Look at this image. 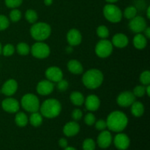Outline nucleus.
Here are the masks:
<instances>
[{
    "label": "nucleus",
    "instance_id": "obj_10",
    "mask_svg": "<svg viewBox=\"0 0 150 150\" xmlns=\"http://www.w3.org/2000/svg\"><path fill=\"white\" fill-rule=\"evenodd\" d=\"M136 101V97L133 92L125 91L119 95L117 98V102L120 106L128 107L130 106Z\"/></svg>",
    "mask_w": 150,
    "mask_h": 150
},
{
    "label": "nucleus",
    "instance_id": "obj_47",
    "mask_svg": "<svg viewBox=\"0 0 150 150\" xmlns=\"http://www.w3.org/2000/svg\"><path fill=\"white\" fill-rule=\"evenodd\" d=\"M149 12H150V7H149L147 8V10H146V16H147L148 18H150V14H149Z\"/></svg>",
    "mask_w": 150,
    "mask_h": 150
},
{
    "label": "nucleus",
    "instance_id": "obj_41",
    "mask_svg": "<svg viewBox=\"0 0 150 150\" xmlns=\"http://www.w3.org/2000/svg\"><path fill=\"white\" fill-rule=\"evenodd\" d=\"M82 117H83V113L79 108L73 110L72 112V118L74 120V121H79L82 118Z\"/></svg>",
    "mask_w": 150,
    "mask_h": 150
},
{
    "label": "nucleus",
    "instance_id": "obj_12",
    "mask_svg": "<svg viewBox=\"0 0 150 150\" xmlns=\"http://www.w3.org/2000/svg\"><path fill=\"white\" fill-rule=\"evenodd\" d=\"M47 79L51 82H58L63 79V73L61 69L56 66L48 67L45 71Z\"/></svg>",
    "mask_w": 150,
    "mask_h": 150
},
{
    "label": "nucleus",
    "instance_id": "obj_42",
    "mask_svg": "<svg viewBox=\"0 0 150 150\" xmlns=\"http://www.w3.org/2000/svg\"><path fill=\"white\" fill-rule=\"evenodd\" d=\"M59 145L60 147L62 148H65L68 146V142H67V139H64V138H62V139H59Z\"/></svg>",
    "mask_w": 150,
    "mask_h": 150
},
{
    "label": "nucleus",
    "instance_id": "obj_34",
    "mask_svg": "<svg viewBox=\"0 0 150 150\" xmlns=\"http://www.w3.org/2000/svg\"><path fill=\"white\" fill-rule=\"evenodd\" d=\"M140 81L144 86H147L150 83V72L149 70H145L141 74Z\"/></svg>",
    "mask_w": 150,
    "mask_h": 150
},
{
    "label": "nucleus",
    "instance_id": "obj_25",
    "mask_svg": "<svg viewBox=\"0 0 150 150\" xmlns=\"http://www.w3.org/2000/svg\"><path fill=\"white\" fill-rule=\"evenodd\" d=\"M42 121H43V119H42V114L38 113V111L32 113L30 117H29V122L33 127H38L42 125Z\"/></svg>",
    "mask_w": 150,
    "mask_h": 150
},
{
    "label": "nucleus",
    "instance_id": "obj_37",
    "mask_svg": "<svg viewBox=\"0 0 150 150\" xmlns=\"http://www.w3.org/2000/svg\"><path fill=\"white\" fill-rule=\"evenodd\" d=\"M23 0H5V4L7 7L15 9L21 6Z\"/></svg>",
    "mask_w": 150,
    "mask_h": 150
},
{
    "label": "nucleus",
    "instance_id": "obj_26",
    "mask_svg": "<svg viewBox=\"0 0 150 150\" xmlns=\"http://www.w3.org/2000/svg\"><path fill=\"white\" fill-rule=\"evenodd\" d=\"M15 122L18 127H25L29 122V119L26 114L23 112H18L15 117Z\"/></svg>",
    "mask_w": 150,
    "mask_h": 150
},
{
    "label": "nucleus",
    "instance_id": "obj_38",
    "mask_svg": "<svg viewBox=\"0 0 150 150\" xmlns=\"http://www.w3.org/2000/svg\"><path fill=\"white\" fill-rule=\"evenodd\" d=\"M96 122V118H95V116L92 113H88L86 116H85L84 118V122L86 123L87 125L92 126Z\"/></svg>",
    "mask_w": 150,
    "mask_h": 150
},
{
    "label": "nucleus",
    "instance_id": "obj_2",
    "mask_svg": "<svg viewBox=\"0 0 150 150\" xmlns=\"http://www.w3.org/2000/svg\"><path fill=\"white\" fill-rule=\"evenodd\" d=\"M82 82L88 89H97L103 82V74L98 69H90L83 75Z\"/></svg>",
    "mask_w": 150,
    "mask_h": 150
},
{
    "label": "nucleus",
    "instance_id": "obj_36",
    "mask_svg": "<svg viewBox=\"0 0 150 150\" xmlns=\"http://www.w3.org/2000/svg\"><path fill=\"white\" fill-rule=\"evenodd\" d=\"M10 25V21L7 16L4 15H0V31L5 30Z\"/></svg>",
    "mask_w": 150,
    "mask_h": 150
},
{
    "label": "nucleus",
    "instance_id": "obj_20",
    "mask_svg": "<svg viewBox=\"0 0 150 150\" xmlns=\"http://www.w3.org/2000/svg\"><path fill=\"white\" fill-rule=\"evenodd\" d=\"M111 43H112L113 46H115L119 48H125L128 45L129 40L125 34L117 33L113 37Z\"/></svg>",
    "mask_w": 150,
    "mask_h": 150
},
{
    "label": "nucleus",
    "instance_id": "obj_48",
    "mask_svg": "<svg viewBox=\"0 0 150 150\" xmlns=\"http://www.w3.org/2000/svg\"><path fill=\"white\" fill-rule=\"evenodd\" d=\"M105 1H106L107 2L110 3V4H113V3H114V2H117L118 0H105Z\"/></svg>",
    "mask_w": 150,
    "mask_h": 150
},
{
    "label": "nucleus",
    "instance_id": "obj_49",
    "mask_svg": "<svg viewBox=\"0 0 150 150\" xmlns=\"http://www.w3.org/2000/svg\"><path fill=\"white\" fill-rule=\"evenodd\" d=\"M1 51H2V46H1V44L0 43V54H1Z\"/></svg>",
    "mask_w": 150,
    "mask_h": 150
},
{
    "label": "nucleus",
    "instance_id": "obj_29",
    "mask_svg": "<svg viewBox=\"0 0 150 150\" xmlns=\"http://www.w3.org/2000/svg\"><path fill=\"white\" fill-rule=\"evenodd\" d=\"M136 15H137V9L134 6H129L127 8H125L124 11L125 18L130 20L136 17Z\"/></svg>",
    "mask_w": 150,
    "mask_h": 150
},
{
    "label": "nucleus",
    "instance_id": "obj_7",
    "mask_svg": "<svg viewBox=\"0 0 150 150\" xmlns=\"http://www.w3.org/2000/svg\"><path fill=\"white\" fill-rule=\"evenodd\" d=\"M113 45L111 41L105 39H102L96 44L95 54L100 58H107L109 57L113 51Z\"/></svg>",
    "mask_w": 150,
    "mask_h": 150
},
{
    "label": "nucleus",
    "instance_id": "obj_11",
    "mask_svg": "<svg viewBox=\"0 0 150 150\" xmlns=\"http://www.w3.org/2000/svg\"><path fill=\"white\" fill-rule=\"evenodd\" d=\"M1 107L4 111L8 113H11V114H14L19 111L20 104L17 100L12 98H8L4 99L1 102Z\"/></svg>",
    "mask_w": 150,
    "mask_h": 150
},
{
    "label": "nucleus",
    "instance_id": "obj_27",
    "mask_svg": "<svg viewBox=\"0 0 150 150\" xmlns=\"http://www.w3.org/2000/svg\"><path fill=\"white\" fill-rule=\"evenodd\" d=\"M25 18L29 23L33 24V23H36V21H38V16L35 10L29 9V10H26V12L25 13Z\"/></svg>",
    "mask_w": 150,
    "mask_h": 150
},
{
    "label": "nucleus",
    "instance_id": "obj_16",
    "mask_svg": "<svg viewBox=\"0 0 150 150\" xmlns=\"http://www.w3.org/2000/svg\"><path fill=\"white\" fill-rule=\"evenodd\" d=\"M18 89V83L14 79H8L1 87V92L6 96H12Z\"/></svg>",
    "mask_w": 150,
    "mask_h": 150
},
{
    "label": "nucleus",
    "instance_id": "obj_13",
    "mask_svg": "<svg viewBox=\"0 0 150 150\" xmlns=\"http://www.w3.org/2000/svg\"><path fill=\"white\" fill-rule=\"evenodd\" d=\"M114 143L118 149L126 150L130 146V140L127 135L120 132V133L116 135L114 139Z\"/></svg>",
    "mask_w": 150,
    "mask_h": 150
},
{
    "label": "nucleus",
    "instance_id": "obj_44",
    "mask_svg": "<svg viewBox=\"0 0 150 150\" xmlns=\"http://www.w3.org/2000/svg\"><path fill=\"white\" fill-rule=\"evenodd\" d=\"M44 4L46 6H50L53 4V0H44Z\"/></svg>",
    "mask_w": 150,
    "mask_h": 150
},
{
    "label": "nucleus",
    "instance_id": "obj_30",
    "mask_svg": "<svg viewBox=\"0 0 150 150\" xmlns=\"http://www.w3.org/2000/svg\"><path fill=\"white\" fill-rule=\"evenodd\" d=\"M97 35L101 39H106L109 36V30L107 26L101 25V26H98L97 29Z\"/></svg>",
    "mask_w": 150,
    "mask_h": 150
},
{
    "label": "nucleus",
    "instance_id": "obj_8",
    "mask_svg": "<svg viewBox=\"0 0 150 150\" xmlns=\"http://www.w3.org/2000/svg\"><path fill=\"white\" fill-rule=\"evenodd\" d=\"M30 52L35 58L45 59L49 56L51 51L49 46L46 43L42 42V41H38L30 48Z\"/></svg>",
    "mask_w": 150,
    "mask_h": 150
},
{
    "label": "nucleus",
    "instance_id": "obj_24",
    "mask_svg": "<svg viewBox=\"0 0 150 150\" xmlns=\"http://www.w3.org/2000/svg\"><path fill=\"white\" fill-rule=\"evenodd\" d=\"M131 113L136 117H142L144 113V106L142 103L135 101L131 105Z\"/></svg>",
    "mask_w": 150,
    "mask_h": 150
},
{
    "label": "nucleus",
    "instance_id": "obj_1",
    "mask_svg": "<svg viewBox=\"0 0 150 150\" xmlns=\"http://www.w3.org/2000/svg\"><path fill=\"white\" fill-rule=\"evenodd\" d=\"M107 128L116 133H120L126 128L128 124V118L122 111H115L108 116L106 120Z\"/></svg>",
    "mask_w": 150,
    "mask_h": 150
},
{
    "label": "nucleus",
    "instance_id": "obj_22",
    "mask_svg": "<svg viewBox=\"0 0 150 150\" xmlns=\"http://www.w3.org/2000/svg\"><path fill=\"white\" fill-rule=\"evenodd\" d=\"M133 45H134L135 48L137 49H144V48H146V45H147V39L142 34H136V36L133 38Z\"/></svg>",
    "mask_w": 150,
    "mask_h": 150
},
{
    "label": "nucleus",
    "instance_id": "obj_6",
    "mask_svg": "<svg viewBox=\"0 0 150 150\" xmlns=\"http://www.w3.org/2000/svg\"><path fill=\"white\" fill-rule=\"evenodd\" d=\"M103 15L105 18L111 23H118L122 18V13L117 6L108 4L104 7Z\"/></svg>",
    "mask_w": 150,
    "mask_h": 150
},
{
    "label": "nucleus",
    "instance_id": "obj_40",
    "mask_svg": "<svg viewBox=\"0 0 150 150\" xmlns=\"http://www.w3.org/2000/svg\"><path fill=\"white\" fill-rule=\"evenodd\" d=\"M68 82L66 80L64 79H62L59 81L57 82V88H58L59 90L62 91V92H64V91L67 90V88H68Z\"/></svg>",
    "mask_w": 150,
    "mask_h": 150
},
{
    "label": "nucleus",
    "instance_id": "obj_19",
    "mask_svg": "<svg viewBox=\"0 0 150 150\" xmlns=\"http://www.w3.org/2000/svg\"><path fill=\"white\" fill-rule=\"evenodd\" d=\"M79 131H80V126L76 121L67 122L63 127V133L68 137L76 136L79 133Z\"/></svg>",
    "mask_w": 150,
    "mask_h": 150
},
{
    "label": "nucleus",
    "instance_id": "obj_4",
    "mask_svg": "<svg viewBox=\"0 0 150 150\" xmlns=\"http://www.w3.org/2000/svg\"><path fill=\"white\" fill-rule=\"evenodd\" d=\"M31 36L37 41H43L49 38L51 28L49 24L44 22L33 23L30 29Z\"/></svg>",
    "mask_w": 150,
    "mask_h": 150
},
{
    "label": "nucleus",
    "instance_id": "obj_32",
    "mask_svg": "<svg viewBox=\"0 0 150 150\" xmlns=\"http://www.w3.org/2000/svg\"><path fill=\"white\" fill-rule=\"evenodd\" d=\"M15 52V47L13 46V45L12 44H6L4 47L2 48V53L4 54V56L5 57H10V56L13 55Z\"/></svg>",
    "mask_w": 150,
    "mask_h": 150
},
{
    "label": "nucleus",
    "instance_id": "obj_45",
    "mask_svg": "<svg viewBox=\"0 0 150 150\" xmlns=\"http://www.w3.org/2000/svg\"><path fill=\"white\" fill-rule=\"evenodd\" d=\"M146 93L147 94L148 96H150V86L149 85H147L146 86Z\"/></svg>",
    "mask_w": 150,
    "mask_h": 150
},
{
    "label": "nucleus",
    "instance_id": "obj_43",
    "mask_svg": "<svg viewBox=\"0 0 150 150\" xmlns=\"http://www.w3.org/2000/svg\"><path fill=\"white\" fill-rule=\"evenodd\" d=\"M144 36L146 37V39H149L150 38V28L149 27H146V29H144Z\"/></svg>",
    "mask_w": 150,
    "mask_h": 150
},
{
    "label": "nucleus",
    "instance_id": "obj_33",
    "mask_svg": "<svg viewBox=\"0 0 150 150\" xmlns=\"http://www.w3.org/2000/svg\"><path fill=\"white\" fill-rule=\"evenodd\" d=\"M10 18L13 22H18L21 18V13L19 10L15 8L10 13Z\"/></svg>",
    "mask_w": 150,
    "mask_h": 150
},
{
    "label": "nucleus",
    "instance_id": "obj_31",
    "mask_svg": "<svg viewBox=\"0 0 150 150\" xmlns=\"http://www.w3.org/2000/svg\"><path fill=\"white\" fill-rule=\"evenodd\" d=\"M82 147L83 150H95L96 148V144L93 139H86L83 141Z\"/></svg>",
    "mask_w": 150,
    "mask_h": 150
},
{
    "label": "nucleus",
    "instance_id": "obj_46",
    "mask_svg": "<svg viewBox=\"0 0 150 150\" xmlns=\"http://www.w3.org/2000/svg\"><path fill=\"white\" fill-rule=\"evenodd\" d=\"M64 150H77V149H75V148L73 147V146H67V147L64 148Z\"/></svg>",
    "mask_w": 150,
    "mask_h": 150
},
{
    "label": "nucleus",
    "instance_id": "obj_18",
    "mask_svg": "<svg viewBox=\"0 0 150 150\" xmlns=\"http://www.w3.org/2000/svg\"><path fill=\"white\" fill-rule=\"evenodd\" d=\"M84 104L86 108L89 111H95L98 110L100 105V100L95 95H90L85 99Z\"/></svg>",
    "mask_w": 150,
    "mask_h": 150
},
{
    "label": "nucleus",
    "instance_id": "obj_3",
    "mask_svg": "<svg viewBox=\"0 0 150 150\" xmlns=\"http://www.w3.org/2000/svg\"><path fill=\"white\" fill-rule=\"evenodd\" d=\"M40 114L42 117L53 119L58 117L62 111V105L59 101L56 99H48L40 106Z\"/></svg>",
    "mask_w": 150,
    "mask_h": 150
},
{
    "label": "nucleus",
    "instance_id": "obj_23",
    "mask_svg": "<svg viewBox=\"0 0 150 150\" xmlns=\"http://www.w3.org/2000/svg\"><path fill=\"white\" fill-rule=\"evenodd\" d=\"M70 99L71 100L72 103L77 106H81L84 103L85 98L83 94L78 91H75L71 93L70 96Z\"/></svg>",
    "mask_w": 150,
    "mask_h": 150
},
{
    "label": "nucleus",
    "instance_id": "obj_5",
    "mask_svg": "<svg viewBox=\"0 0 150 150\" xmlns=\"http://www.w3.org/2000/svg\"><path fill=\"white\" fill-rule=\"evenodd\" d=\"M21 103L23 109L30 113L38 111L40 106L39 99L33 94H26L23 95Z\"/></svg>",
    "mask_w": 150,
    "mask_h": 150
},
{
    "label": "nucleus",
    "instance_id": "obj_9",
    "mask_svg": "<svg viewBox=\"0 0 150 150\" xmlns=\"http://www.w3.org/2000/svg\"><path fill=\"white\" fill-rule=\"evenodd\" d=\"M147 27L146 26V21L144 18L142 16H137L133 18L130 19L129 23V28L133 32L136 34L142 33L144 31V29Z\"/></svg>",
    "mask_w": 150,
    "mask_h": 150
},
{
    "label": "nucleus",
    "instance_id": "obj_35",
    "mask_svg": "<svg viewBox=\"0 0 150 150\" xmlns=\"http://www.w3.org/2000/svg\"><path fill=\"white\" fill-rule=\"evenodd\" d=\"M133 93L136 98V97H139V98L143 97L146 94V86H144V85L136 86L133 89Z\"/></svg>",
    "mask_w": 150,
    "mask_h": 150
},
{
    "label": "nucleus",
    "instance_id": "obj_17",
    "mask_svg": "<svg viewBox=\"0 0 150 150\" xmlns=\"http://www.w3.org/2000/svg\"><path fill=\"white\" fill-rule=\"evenodd\" d=\"M67 40L71 46L79 45L82 41L81 34L76 29H70L67 34Z\"/></svg>",
    "mask_w": 150,
    "mask_h": 150
},
{
    "label": "nucleus",
    "instance_id": "obj_14",
    "mask_svg": "<svg viewBox=\"0 0 150 150\" xmlns=\"http://www.w3.org/2000/svg\"><path fill=\"white\" fill-rule=\"evenodd\" d=\"M54 89L53 82L48 80H42L37 85V92L40 95H48L52 93Z\"/></svg>",
    "mask_w": 150,
    "mask_h": 150
},
{
    "label": "nucleus",
    "instance_id": "obj_15",
    "mask_svg": "<svg viewBox=\"0 0 150 150\" xmlns=\"http://www.w3.org/2000/svg\"><path fill=\"white\" fill-rule=\"evenodd\" d=\"M98 144L102 149H106L112 142V136L111 133L108 130H102L98 137Z\"/></svg>",
    "mask_w": 150,
    "mask_h": 150
},
{
    "label": "nucleus",
    "instance_id": "obj_21",
    "mask_svg": "<svg viewBox=\"0 0 150 150\" xmlns=\"http://www.w3.org/2000/svg\"><path fill=\"white\" fill-rule=\"evenodd\" d=\"M67 69L70 73L75 75L81 74L83 71V67L81 63L76 59H72L67 63Z\"/></svg>",
    "mask_w": 150,
    "mask_h": 150
},
{
    "label": "nucleus",
    "instance_id": "obj_39",
    "mask_svg": "<svg viewBox=\"0 0 150 150\" xmlns=\"http://www.w3.org/2000/svg\"><path fill=\"white\" fill-rule=\"evenodd\" d=\"M95 128L98 130L102 131V130H105L107 128V124L106 121L103 120H99L98 121L95 122Z\"/></svg>",
    "mask_w": 150,
    "mask_h": 150
},
{
    "label": "nucleus",
    "instance_id": "obj_28",
    "mask_svg": "<svg viewBox=\"0 0 150 150\" xmlns=\"http://www.w3.org/2000/svg\"><path fill=\"white\" fill-rule=\"evenodd\" d=\"M16 50L17 52L21 56H26L30 52V48L26 42H20L16 46Z\"/></svg>",
    "mask_w": 150,
    "mask_h": 150
}]
</instances>
